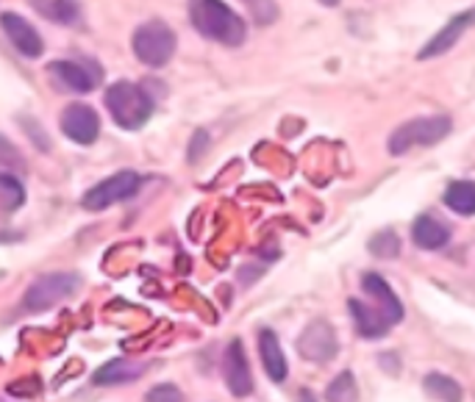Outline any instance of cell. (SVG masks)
Listing matches in <instances>:
<instances>
[{
    "label": "cell",
    "mask_w": 475,
    "mask_h": 402,
    "mask_svg": "<svg viewBox=\"0 0 475 402\" xmlns=\"http://www.w3.org/2000/svg\"><path fill=\"white\" fill-rule=\"evenodd\" d=\"M189 20L206 40L220 42L226 48H237L245 42L242 17L223 0H189Z\"/></svg>",
    "instance_id": "cell-1"
},
{
    "label": "cell",
    "mask_w": 475,
    "mask_h": 402,
    "mask_svg": "<svg viewBox=\"0 0 475 402\" xmlns=\"http://www.w3.org/2000/svg\"><path fill=\"white\" fill-rule=\"evenodd\" d=\"M106 109L112 120L125 128V130H137L142 128L150 114H153V97L131 81H117L106 92Z\"/></svg>",
    "instance_id": "cell-2"
},
{
    "label": "cell",
    "mask_w": 475,
    "mask_h": 402,
    "mask_svg": "<svg viewBox=\"0 0 475 402\" xmlns=\"http://www.w3.org/2000/svg\"><path fill=\"white\" fill-rule=\"evenodd\" d=\"M453 122L448 114H431V117H420L411 120L406 125H400L392 137H390V153L392 156H403L411 147H426V145H436L451 133Z\"/></svg>",
    "instance_id": "cell-3"
},
{
    "label": "cell",
    "mask_w": 475,
    "mask_h": 402,
    "mask_svg": "<svg viewBox=\"0 0 475 402\" xmlns=\"http://www.w3.org/2000/svg\"><path fill=\"white\" fill-rule=\"evenodd\" d=\"M134 53L148 67H165L175 53V33L167 22L150 20L134 31Z\"/></svg>",
    "instance_id": "cell-4"
},
{
    "label": "cell",
    "mask_w": 475,
    "mask_h": 402,
    "mask_svg": "<svg viewBox=\"0 0 475 402\" xmlns=\"http://www.w3.org/2000/svg\"><path fill=\"white\" fill-rule=\"evenodd\" d=\"M78 275L76 272H50L37 278L28 286L25 297H22V308L31 314L40 311H50L53 306H58L61 299H67L76 289H78Z\"/></svg>",
    "instance_id": "cell-5"
},
{
    "label": "cell",
    "mask_w": 475,
    "mask_h": 402,
    "mask_svg": "<svg viewBox=\"0 0 475 402\" xmlns=\"http://www.w3.org/2000/svg\"><path fill=\"white\" fill-rule=\"evenodd\" d=\"M142 186V178L131 170H122V173H114L112 178L101 181L98 186H92L86 194H84V209L86 211H106L109 206H117L122 200H129L139 192Z\"/></svg>",
    "instance_id": "cell-6"
},
{
    "label": "cell",
    "mask_w": 475,
    "mask_h": 402,
    "mask_svg": "<svg viewBox=\"0 0 475 402\" xmlns=\"http://www.w3.org/2000/svg\"><path fill=\"white\" fill-rule=\"evenodd\" d=\"M298 350L311 363H328L331 358H336V350H339L336 330L326 319L309 322L306 330L300 333V339H298Z\"/></svg>",
    "instance_id": "cell-7"
},
{
    "label": "cell",
    "mask_w": 475,
    "mask_h": 402,
    "mask_svg": "<svg viewBox=\"0 0 475 402\" xmlns=\"http://www.w3.org/2000/svg\"><path fill=\"white\" fill-rule=\"evenodd\" d=\"M61 130L65 137H70L76 145H92L101 133V117L92 106L86 103H73L61 112Z\"/></svg>",
    "instance_id": "cell-8"
},
{
    "label": "cell",
    "mask_w": 475,
    "mask_h": 402,
    "mask_svg": "<svg viewBox=\"0 0 475 402\" xmlns=\"http://www.w3.org/2000/svg\"><path fill=\"white\" fill-rule=\"evenodd\" d=\"M50 76L76 94L92 92L101 84V70L94 64H84V61H50Z\"/></svg>",
    "instance_id": "cell-9"
},
{
    "label": "cell",
    "mask_w": 475,
    "mask_h": 402,
    "mask_svg": "<svg viewBox=\"0 0 475 402\" xmlns=\"http://www.w3.org/2000/svg\"><path fill=\"white\" fill-rule=\"evenodd\" d=\"M0 25H4V33L9 37V42L25 56V58H40L42 50H45V42L37 33V28L31 25L25 17L14 14V12H6L0 14Z\"/></svg>",
    "instance_id": "cell-10"
},
{
    "label": "cell",
    "mask_w": 475,
    "mask_h": 402,
    "mask_svg": "<svg viewBox=\"0 0 475 402\" xmlns=\"http://www.w3.org/2000/svg\"><path fill=\"white\" fill-rule=\"evenodd\" d=\"M223 378H226V386L234 397H247L253 391V375H250V366H247V358H245V347L239 339H234L229 347H226V355H223Z\"/></svg>",
    "instance_id": "cell-11"
},
{
    "label": "cell",
    "mask_w": 475,
    "mask_h": 402,
    "mask_svg": "<svg viewBox=\"0 0 475 402\" xmlns=\"http://www.w3.org/2000/svg\"><path fill=\"white\" fill-rule=\"evenodd\" d=\"M362 289H364V294L375 303V311L381 314L390 325H398V322L403 319L400 299L395 297V291L390 289V283H387L381 275H375V272L364 275V278H362Z\"/></svg>",
    "instance_id": "cell-12"
},
{
    "label": "cell",
    "mask_w": 475,
    "mask_h": 402,
    "mask_svg": "<svg viewBox=\"0 0 475 402\" xmlns=\"http://www.w3.org/2000/svg\"><path fill=\"white\" fill-rule=\"evenodd\" d=\"M475 25V9H470V12H462V14H456L445 28H442L434 40H428V45L420 50V58H434V56H442V53H448L459 40H462V33L464 31H470Z\"/></svg>",
    "instance_id": "cell-13"
},
{
    "label": "cell",
    "mask_w": 475,
    "mask_h": 402,
    "mask_svg": "<svg viewBox=\"0 0 475 402\" xmlns=\"http://www.w3.org/2000/svg\"><path fill=\"white\" fill-rule=\"evenodd\" d=\"M411 239H415L417 247L423 250H439V247H445L448 239H451V228L431 217V214H423L415 219V228H411Z\"/></svg>",
    "instance_id": "cell-14"
},
{
    "label": "cell",
    "mask_w": 475,
    "mask_h": 402,
    "mask_svg": "<svg viewBox=\"0 0 475 402\" xmlns=\"http://www.w3.org/2000/svg\"><path fill=\"white\" fill-rule=\"evenodd\" d=\"M145 372V363L129 361V358H112L109 363H103L98 372H94V386H120V383H129L137 380Z\"/></svg>",
    "instance_id": "cell-15"
},
{
    "label": "cell",
    "mask_w": 475,
    "mask_h": 402,
    "mask_svg": "<svg viewBox=\"0 0 475 402\" xmlns=\"http://www.w3.org/2000/svg\"><path fill=\"white\" fill-rule=\"evenodd\" d=\"M259 355H262L264 372L270 375V380L283 383V378H287V358H283L281 342H278V336L273 330L259 333Z\"/></svg>",
    "instance_id": "cell-16"
},
{
    "label": "cell",
    "mask_w": 475,
    "mask_h": 402,
    "mask_svg": "<svg viewBox=\"0 0 475 402\" xmlns=\"http://www.w3.org/2000/svg\"><path fill=\"white\" fill-rule=\"evenodd\" d=\"M351 314H354L356 330L362 333L364 339H381V336H387L390 322L381 314H378L375 308L364 306L362 299H351Z\"/></svg>",
    "instance_id": "cell-17"
},
{
    "label": "cell",
    "mask_w": 475,
    "mask_h": 402,
    "mask_svg": "<svg viewBox=\"0 0 475 402\" xmlns=\"http://www.w3.org/2000/svg\"><path fill=\"white\" fill-rule=\"evenodd\" d=\"M28 4L34 6L37 14L58 25H73L81 14L78 0H28Z\"/></svg>",
    "instance_id": "cell-18"
},
{
    "label": "cell",
    "mask_w": 475,
    "mask_h": 402,
    "mask_svg": "<svg viewBox=\"0 0 475 402\" xmlns=\"http://www.w3.org/2000/svg\"><path fill=\"white\" fill-rule=\"evenodd\" d=\"M445 203L451 211H456L462 217H472L475 214V183L472 181H453L445 189Z\"/></svg>",
    "instance_id": "cell-19"
},
{
    "label": "cell",
    "mask_w": 475,
    "mask_h": 402,
    "mask_svg": "<svg viewBox=\"0 0 475 402\" xmlns=\"http://www.w3.org/2000/svg\"><path fill=\"white\" fill-rule=\"evenodd\" d=\"M426 391L439 402H462V386L448 375H439V372L428 375L426 378Z\"/></svg>",
    "instance_id": "cell-20"
},
{
    "label": "cell",
    "mask_w": 475,
    "mask_h": 402,
    "mask_svg": "<svg viewBox=\"0 0 475 402\" xmlns=\"http://www.w3.org/2000/svg\"><path fill=\"white\" fill-rule=\"evenodd\" d=\"M25 203L22 181L14 173H0V206L6 211H17Z\"/></svg>",
    "instance_id": "cell-21"
},
{
    "label": "cell",
    "mask_w": 475,
    "mask_h": 402,
    "mask_svg": "<svg viewBox=\"0 0 475 402\" xmlns=\"http://www.w3.org/2000/svg\"><path fill=\"white\" fill-rule=\"evenodd\" d=\"M356 399H359V389H356V378L351 372L336 375L326 391V402H356Z\"/></svg>",
    "instance_id": "cell-22"
},
{
    "label": "cell",
    "mask_w": 475,
    "mask_h": 402,
    "mask_svg": "<svg viewBox=\"0 0 475 402\" xmlns=\"http://www.w3.org/2000/svg\"><path fill=\"white\" fill-rule=\"evenodd\" d=\"M370 253L375 258H395L400 253V239L395 230H381L370 239Z\"/></svg>",
    "instance_id": "cell-23"
},
{
    "label": "cell",
    "mask_w": 475,
    "mask_h": 402,
    "mask_svg": "<svg viewBox=\"0 0 475 402\" xmlns=\"http://www.w3.org/2000/svg\"><path fill=\"white\" fill-rule=\"evenodd\" d=\"M0 173H25V161L20 150L6 137H0Z\"/></svg>",
    "instance_id": "cell-24"
},
{
    "label": "cell",
    "mask_w": 475,
    "mask_h": 402,
    "mask_svg": "<svg viewBox=\"0 0 475 402\" xmlns=\"http://www.w3.org/2000/svg\"><path fill=\"white\" fill-rule=\"evenodd\" d=\"M148 402H184V394L181 389H175L173 383H162V386H153L148 394H145Z\"/></svg>",
    "instance_id": "cell-25"
},
{
    "label": "cell",
    "mask_w": 475,
    "mask_h": 402,
    "mask_svg": "<svg viewBox=\"0 0 475 402\" xmlns=\"http://www.w3.org/2000/svg\"><path fill=\"white\" fill-rule=\"evenodd\" d=\"M300 399H303V402H314V397H311V391H303V394H300Z\"/></svg>",
    "instance_id": "cell-26"
},
{
    "label": "cell",
    "mask_w": 475,
    "mask_h": 402,
    "mask_svg": "<svg viewBox=\"0 0 475 402\" xmlns=\"http://www.w3.org/2000/svg\"><path fill=\"white\" fill-rule=\"evenodd\" d=\"M320 4H323V6H336L339 0H320Z\"/></svg>",
    "instance_id": "cell-27"
}]
</instances>
